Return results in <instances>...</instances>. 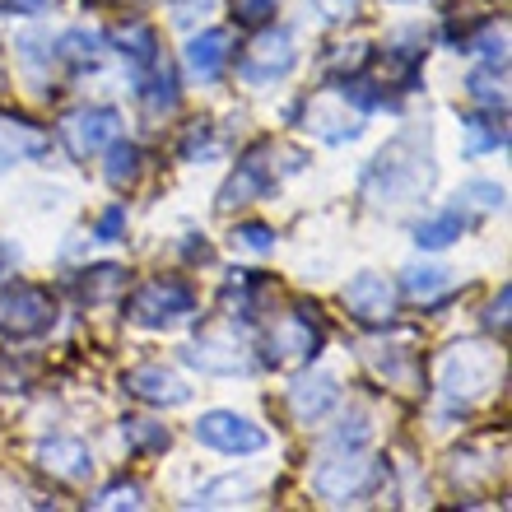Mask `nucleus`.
Segmentation results:
<instances>
[{"mask_svg":"<svg viewBox=\"0 0 512 512\" xmlns=\"http://www.w3.org/2000/svg\"><path fill=\"white\" fill-rule=\"evenodd\" d=\"M433 187V159H429V131H401L391 145H382V154L364 168V201L373 205H401L415 201Z\"/></svg>","mask_w":512,"mask_h":512,"instance_id":"f257e3e1","label":"nucleus"},{"mask_svg":"<svg viewBox=\"0 0 512 512\" xmlns=\"http://www.w3.org/2000/svg\"><path fill=\"white\" fill-rule=\"evenodd\" d=\"M499 378V354L489 350V345H452L443 354V364H438V387H443L447 401H475V396H485Z\"/></svg>","mask_w":512,"mask_h":512,"instance_id":"f03ea898","label":"nucleus"},{"mask_svg":"<svg viewBox=\"0 0 512 512\" xmlns=\"http://www.w3.org/2000/svg\"><path fill=\"white\" fill-rule=\"evenodd\" d=\"M191 312H196V294L182 280H163V275L145 280L131 294V303H126V317L135 326H149V331H163V326L182 322Z\"/></svg>","mask_w":512,"mask_h":512,"instance_id":"7ed1b4c3","label":"nucleus"},{"mask_svg":"<svg viewBox=\"0 0 512 512\" xmlns=\"http://www.w3.org/2000/svg\"><path fill=\"white\" fill-rule=\"evenodd\" d=\"M56 326V303L38 284H5L0 289V331L14 340L42 336Z\"/></svg>","mask_w":512,"mask_h":512,"instance_id":"20e7f679","label":"nucleus"},{"mask_svg":"<svg viewBox=\"0 0 512 512\" xmlns=\"http://www.w3.org/2000/svg\"><path fill=\"white\" fill-rule=\"evenodd\" d=\"M322 322H317V308H298L289 317L270 326L266 336V359L270 364H308L312 354L322 350Z\"/></svg>","mask_w":512,"mask_h":512,"instance_id":"39448f33","label":"nucleus"},{"mask_svg":"<svg viewBox=\"0 0 512 512\" xmlns=\"http://www.w3.org/2000/svg\"><path fill=\"white\" fill-rule=\"evenodd\" d=\"M298 61V42L289 28H266L261 38L247 47V56L238 61V75H243L247 84H270L280 80V75H289Z\"/></svg>","mask_w":512,"mask_h":512,"instance_id":"423d86ee","label":"nucleus"},{"mask_svg":"<svg viewBox=\"0 0 512 512\" xmlns=\"http://www.w3.org/2000/svg\"><path fill=\"white\" fill-rule=\"evenodd\" d=\"M117 135H122V112L117 108H75L70 117H61V140L75 159L108 149Z\"/></svg>","mask_w":512,"mask_h":512,"instance_id":"0eeeda50","label":"nucleus"},{"mask_svg":"<svg viewBox=\"0 0 512 512\" xmlns=\"http://www.w3.org/2000/svg\"><path fill=\"white\" fill-rule=\"evenodd\" d=\"M187 364H196L201 373H215V378H229V373H243L247 368V340L238 336V326H205L196 345L187 350Z\"/></svg>","mask_w":512,"mask_h":512,"instance_id":"6e6552de","label":"nucleus"},{"mask_svg":"<svg viewBox=\"0 0 512 512\" xmlns=\"http://www.w3.org/2000/svg\"><path fill=\"white\" fill-rule=\"evenodd\" d=\"M196 443L215 447V452H233V457H252L266 447V433L233 410H210V415L196 419Z\"/></svg>","mask_w":512,"mask_h":512,"instance_id":"1a4fd4ad","label":"nucleus"},{"mask_svg":"<svg viewBox=\"0 0 512 512\" xmlns=\"http://www.w3.org/2000/svg\"><path fill=\"white\" fill-rule=\"evenodd\" d=\"M345 308H350V317H359L368 326H387L396 317V284L378 270H364V275H354L345 284Z\"/></svg>","mask_w":512,"mask_h":512,"instance_id":"9d476101","label":"nucleus"},{"mask_svg":"<svg viewBox=\"0 0 512 512\" xmlns=\"http://www.w3.org/2000/svg\"><path fill=\"white\" fill-rule=\"evenodd\" d=\"M312 485H317V494L326 503H354L373 489V466L359 452H350V457H340V461H326L322 471L312 475Z\"/></svg>","mask_w":512,"mask_h":512,"instance_id":"9b49d317","label":"nucleus"},{"mask_svg":"<svg viewBox=\"0 0 512 512\" xmlns=\"http://www.w3.org/2000/svg\"><path fill=\"white\" fill-rule=\"evenodd\" d=\"M270 145H256L243 154V163H238V173L224 182V191H219V210H238V205H252L261 201L270 187H275V168L266 163Z\"/></svg>","mask_w":512,"mask_h":512,"instance_id":"f8f14e48","label":"nucleus"},{"mask_svg":"<svg viewBox=\"0 0 512 512\" xmlns=\"http://www.w3.org/2000/svg\"><path fill=\"white\" fill-rule=\"evenodd\" d=\"M336 401H340V382H336V373H326V368H312V373H303V378L289 387V405H294V415L303 419V424L322 419L326 410H336Z\"/></svg>","mask_w":512,"mask_h":512,"instance_id":"ddd939ff","label":"nucleus"},{"mask_svg":"<svg viewBox=\"0 0 512 512\" xmlns=\"http://www.w3.org/2000/svg\"><path fill=\"white\" fill-rule=\"evenodd\" d=\"M126 391L131 396H140V401L149 405H182L191 396V387L182 378H177L173 368H163V364H140L126 373Z\"/></svg>","mask_w":512,"mask_h":512,"instance_id":"4468645a","label":"nucleus"},{"mask_svg":"<svg viewBox=\"0 0 512 512\" xmlns=\"http://www.w3.org/2000/svg\"><path fill=\"white\" fill-rule=\"evenodd\" d=\"M47 149H52V135L47 131L0 112V168H10V163H19V159H42Z\"/></svg>","mask_w":512,"mask_h":512,"instance_id":"2eb2a0df","label":"nucleus"},{"mask_svg":"<svg viewBox=\"0 0 512 512\" xmlns=\"http://www.w3.org/2000/svg\"><path fill=\"white\" fill-rule=\"evenodd\" d=\"M229 47H233V38H229V28H205L201 38H191L187 42V66H191V75L196 80H219L224 75V66H229Z\"/></svg>","mask_w":512,"mask_h":512,"instance_id":"dca6fc26","label":"nucleus"},{"mask_svg":"<svg viewBox=\"0 0 512 512\" xmlns=\"http://www.w3.org/2000/svg\"><path fill=\"white\" fill-rule=\"evenodd\" d=\"M38 461L52 475H61V480H84V475L94 471V457H89V447L80 438H47L38 447Z\"/></svg>","mask_w":512,"mask_h":512,"instance_id":"f3484780","label":"nucleus"},{"mask_svg":"<svg viewBox=\"0 0 512 512\" xmlns=\"http://www.w3.org/2000/svg\"><path fill=\"white\" fill-rule=\"evenodd\" d=\"M112 42L122 47L126 66H131L135 75H149V66L159 61V33H154L145 19H131V24H122L117 33H112Z\"/></svg>","mask_w":512,"mask_h":512,"instance_id":"a211bd4d","label":"nucleus"},{"mask_svg":"<svg viewBox=\"0 0 512 512\" xmlns=\"http://www.w3.org/2000/svg\"><path fill=\"white\" fill-rule=\"evenodd\" d=\"M140 103H145L149 122H159V117H168V112L177 108V75H173V66H163V61L149 66V84L140 89Z\"/></svg>","mask_w":512,"mask_h":512,"instance_id":"6ab92c4d","label":"nucleus"},{"mask_svg":"<svg viewBox=\"0 0 512 512\" xmlns=\"http://www.w3.org/2000/svg\"><path fill=\"white\" fill-rule=\"evenodd\" d=\"M140 163H145V154L131 145V140H112L108 145V168H103V177H108V187H117V191H126V187H135V177H140Z\"/></svg>","mask_w":512,"mask_h":512,"instance_id":"aec40b11","label":"nucleus"},{"mask_svg":"<svg viewBox=\"0 0 512 512\" xmlns=\"http://www.w3.org/2000/svg\"><path fill=\"white\" fill-rule=\"evenodd\" d=\"M405 294L419 298V303H433V298H443L452 289V270L443 266H410L405 270Z\"/></svg>","mask_w":512,"mask_h":512,"instance_id":"412c9836","label":"nucleus"},{"mask_svg":"<svg viewBox=\"0 0 512 512\" xmlns=\"http://www.w3.org/2000/svg\"><path fill=\"white\" fill-rule=\"evenodd\" d=\"M122 443L126 452H163V447L173 443V433L154 424V419H122Z\"/></svg>","mask_w":512,"mask_h":512,"instance_id":"4be33fe9","label":"nucleus"},{"mask_svg":"<svg viewBox=\"0 0 512 512\" xmlns=\"http://www.w3.org/2000/svg\"><path fill=\"white\" fill-rule=\"evenodd\" d=\"M461 229H466V219H461L457 210H447V215H433V219H424V224H415V243L429 247V252H438V247L457 243Z\"/></svg>","mask_w":512,"mask_h":512,"instance_id":"5701e85b","label":"nucleus"},{"mask_svg":"<svg viewBox=\"0 0 512 512\" xmlns=\"http://www.w3.org/2000/svg\"><path fill=\"white\" fill-rule=\"evenodd\" d=\"M56 56H66L75 66H94L98 56H103V38L89 33V28H70V33L56 38Z\"/></svg>","mask_w":512,"mask_h":512,"instance_id":"b1692460","label":"nucleus"},{"mask_svg":"<svg viewBox=\"0 0 512 512\" xmlns=\"http://www.w3.org/2000/svg\"><path fill=\"white\" fill-rule=\"evenodd\" d=\"M466 89H471V98H475V103H485V108H503V103H508V94H503V75H499V66L471 70Z\"/></svg>","mask_w":512,"mask_h":512,"instance_id":"393cba45","label":"nucleus"},{"mask_svg":"<svg viewBox=\"0 0 512 512\" xmlns=\"http://www.w3.org/2000/svg\"><path fill=\"white\" fill-rule=\"evenodd\" d=\"M126 284V270L122 266H94L84 270V298L89 303H103V298H112L117 289Z\"/></svg>","mask_w":512,"mask_h":512,"instance_id":"a878e982","label":"nucleus"},{"mask_svg":"<svg viewBox=\"0 0 512 512\" xmlns=\"http://www.w3.org/2000/svg\"><path fill=\"white\" fill-rule=\"evenodd\" d=\"M461 131H466V149L471 154H485V149H499L508 135H503V126H489L485 117H466L461 122Z\"/></svg>","mask_w":512,"mask_h":512,"instance_id":"bb28decb","label":"nucleus"},{"mask_svg":"<svg viewBox=\"0 0 512 512\" xmlns=\"http://www.w3.org/2000/svg\"><path fill=\"white\" fill-rule=\"evenodd\" d=\"M373 443V424H368L364 410H354V415L340 419V429H336V447H350V452H359V447Z\"/></svg>","mask_w":512,"mask_h":512,"instance_id":"cd10ccee","label":"nucleus"},{"mask_svg":"<svg viewBox=\"0 0 512 512\" xmlns=\"http://www.w3.org/2000/svg\"><path fill=\"white\" fill-rule=\"evenodd\" d=\"M373 368H378L387 382H405V387L415 382V354H410V350H401V354H378V359H373Z\"/></svg>","mask_w":512,"mask_h":512,"instance_id":"c85d7f7f","label":"nucleus"},{"mask_svg":"<svg viewBox=\"0 0 512 512\" xmlns=\"http://www.w3.org/2000/svg\"><path fill=\"white\" fill-rule=\"evenodd\" d=\"M233 238H238V247H247V252H256V256L275 252V229H270V224H238Z\"/></svg>","mask_w":512,"mask_h":512,"instance_id":"c756f323","label":"nucleus"},{"mask_svg":"<svg viewBox=\"0 0 512 512\" xmlns=\"http://www.w3.org/2000/svg\"><path fill=\"white\" fill-rule=\"evenodd\" d=\"M140 503H145V489L131 480V485H108V489H103V494L94 499V508L108 512V508H140Z\"/></svg>","mask_w":512,"mask_h":512,"instance_id":"7c9ffc66","label":"nucleus"},{"mask_svg":"<svg viewBox=\"0 0 512 512\" xmlns=\"http://www.w3.org/2000/svg\"><path fill=\"white\" fill-rule=\"evenodd\" d=\"M122 229H126V205H112V210H103V215H98L94 238H98V243H117V238H122Z\"/></svg>","mask_w":512,"mask_h":512,"instance_id":"2f4dec72","label":"nucleus"},{"mask_svg":"<svg viewBox=\"0 0 512 512\" xmlns=\"http://www.w3.org/2000/svg\"><path fill=\"white\" fill-rule=\"evenodd\" d=\"M457 201H475V205H485V210H499V205H503V187H494V182H466Z\"/></svg>","mask_w":512,"mask_h":512,"instance_id":"473e14b6","label":"nucleus"},{"mask_svg":"<svg viewBox=\"0 0 512 512\" xmlns=\"http://www.w3.org/2000/svg\"><path fill=\"white\" fill-rule=\"evenodd\" d=\"M233 14H238V24L256 28V24H266L270 14H275V0H233Z\"/></svg>","mask_w":512,"mask_h":512,"instance_id":"72a5a7b5","label":"nucleus"},{"mask_svg":"<svg viewBox=\"0 0 512 512\" xmlns=\"http://www.w3.org/2000/svg\"><path fill=\"white\" fill-rule=\"evenodd\" d=\"M471 52H480L485 61L503 66V52H508V33H503V28H489L485 38H475V42H471Z\"/></svg>","mask_w":512,"mask_h":512,"instance_id":"f704fd0d","label":"nucleus"},{"mask_svg":"<svg viewBox=\"0 0 512 512\" xmlns=\"http://www.w3.org/2000/svg\"><path fill=\"white\" fill-rule=\"evenodd\" d=\"M312 5H317L326 19H354V10H359V0H312Z\"/></svg>","mask_w":512,"mask_h":512,"instance_id":"c9c22d12","label":"nucleus"},{"mask_svg":"<svg viewBox=\"0 0 512 512\" xmlns=\"http://www.w3.org/2000/svg\"><path fill=\"white\" fill-rule=\"evenodd\" d=\"M508 303H512V289H499V298L489 303V317H485V322L503 331V326H508Z\"/></svg>","mask_w":512,"mask_h":512,"instance_id":"e433bc0d","label":"nucleus"},{"mask_svg":"<svg viewBox=\"0 0 512 512\" xmlns=\"http://www.w3.org/2000/svg\"><path fill=\"white\" fill-rule=\"evenodd\" d=\"M52 5V0H5V10L10 14H42Z\"/></svg>","mask_w":512,"mask_h":512,"instance_id":"4c0bfd02","label":"nucleus"},{"mask_svg":"<svg viewBox=\"0 0 512 512\" xmlns=\"http://www.w3.org/2000/svg\"><path fill=\"white\" fill-rule=\"evenodd\" d=\"M5 266H10V252H5V247H0V275H5Z\"/></svg>","mask_w":512,"mask_h":512,"instance_id":"58836bf2","label":"nucleus"}]
</instances>
